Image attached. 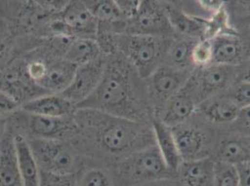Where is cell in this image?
Segmentation results:
<instances>
[{"instance_id":"obj_13","label":"cell","mask_w":250,"mask_h":186,"mask_svg":"<svg viewBox=\"0 0 250 186\" xmlns=\"http://www.w3.org/2000/svg\"><path fill=\"white\" fill-rule=\"evenodd\" d=\"M62 36L96 39L98 21L88 9L85 1L67 2L58 13Z\"/></svg>"},{"instance_id":"obj_26","label":"cell","mask_w":250,"mask_h":186,"mask_svg":"<svg viewBox=\"0 0 250 186\" xmlns=\"http://www.w3.org/2000/svg\"><path fill=\"white\" fill-rule=\"evenodd\" d=\"M200 39L184 36H176L167 50L164 64L177 69H194L191 61L192 51Z\"/></svg>"},{"instance_id":"obj_16","label":"cell","mask_w":250,"mask_h":186,"mask_svg":"<svg viewBox=\"0 0 250 186\" xmlns=\"http://www.w3.org/2000/svg\"><path fill=\"white\" fill-rule=\"evenodd\" d=\"M239 107L226 93L207 99L199 104L196 113L212 126H231L240 114Z\"/></svg>"},{"instance_id":"obj_2","label":"cell","mask_w":250,"mask_h":186,"mask_svg":"<svg viewBox=\"0 0 250 186\" xmlns=\"http://www.w3.org/2000/svg\"><path fill=\"white\" fill-rule=\"evenodd\" d=\"M77 109H92L143 123H149L153 117L145 80L119 52L106 56L101 81Z\"/></svg>"},{"instance_id":"obj_10","label":"cell","mask_w":250,"mask_h":186,"mask_svg":"<svg viewBox=\"0 0 250 186\" xmlns=\"http://www.w3.org/2000/svg\"><path fill=\"white\" fill-rule=\"evenodd\" d=\"M0 91L9 94L20 106L33 99L49 94L36 85L29 77L22 57L6 63L0 69Z\"/></svg>"},{"instance_id":"obj_41","label":"cell","mask_w":250,"mask_h":186,"mask_svg":"<svg viewBox=\"0 0 250 186\" xmlns=\"http://www.w3.org/2000/svg\"><path fill=\"white\" fill-rule=\"evenodd\" d=\"M238 80H244L250 83V66L246 69L245 72L240 74Z\"/></svg>"},{"instance_id":"obj_11","label":"cell","mask_w":250,"mask_h":186,"mask_svg":"<svg viewBox=\"0 0 250 186\" xmlns=\"http://www.w3.org/2000/svg\"><path fill=\"white\" fill-rule=\"evenodd\" d=\"M198 91L193 73L178 93L167 103L157 116L170 128L183 124L196 113L199 104Z\"/></svg>"},{"instance_id":"obj_19","label":"cell","mask_w":250,"mask_h":186,"mask_svg":"<svg viewBox=\"0 0 250 186\" xmlns=\"http://www.w3.org/2000/svg\"><path fill=\"white\" fill-rule=\"evenodd\" d=\"M215 160L237 166L250 161V136L233 133L220 138L215 149Z\"/></svg>"},{"instance_id":"obj_9","label":"cell","mask_w":250,"mask_h":186,"mask_svg":"<svg viewBox=\"0 0 250 186\" xmlns=\"http://www.w3.org/2000/svg\"><path fill=\"white\" fill-rule=\"evenodd\" d=\"M125 34L163 37H176L168 19L165 3L150 0L141 1L136 16L127 21Z\"/></svg>"},{"instance_id":"obj_20","label":"cell","mask_w":250,"mask_h":186,"mask_svg":"<svg viewBox=\"0 0 250 186\" xmlns=\"http://www.w3.org/2000/svg\"><path fill=\"white\" fill-rule=\"evenodd\" d=\"M215 159L208 156L196 160L183 161L176 175L182 186H213Z\"/></svg>"},{"instance_id":"obj_23","label":"cell","mask_w":250,"mask_h":186,"mask_svg":"<svg viewBox=\"0 0 250 186\" xmlns=\"http://www.w3.org/2000/svg\"><path fill=\"white\" fill-rule=\"evenodd\" d=\"M150 123L153 130L157 148L168 168L176 174L183 160L179 154L172 129L157 117H152Z\"/></svg>"},{"instance_id":"obj_4","label":"cell","mask_w":250,"mask_h":186,"mask_svg":"<svg viewBox=\"0 0 250 186\" xmlns=\"http://www.w3.org/2000/svg\"><path fill=\"white\" fill-rule=\"evenodd\" d=\"M117 186H131L176 175L167 167L156 145L127 155L113 165Z\"/></svg>"},{"instance_id":"obj_31","label":"cell","mask_w":250,"mask_h":186,"mask_svg":"<svg viewBox=\"0 0 250 186\" xmlns=\"http://www.w3.org/2000/svg\"><path fill=\"white\" fill-rule=\"evenodd\" d=\"M226 93L240 110L250 106V83L237 80Z\"/></svg>"},{"instance_id":"obj_3","label":"cell","mask_w":250,"mask_h":186,"mask_svg":"<svg viewBox=\"0 0 250 186\" xmlns=\"http://www.w3.org/2000/svg\"><path fill=\"white\" fill-rule=\"evenodd\" d=\"M173 37L144 35L117 36V50L135 68L142 79H146L164 64L167 50Z\"/></svg>"},{"instance_id":"obj_38","label":"cell","mask_w":250,"mask_h":186,"mask_svg":"<svg viewBox=\"0 0 250 186\" xmlns=\"http://www.w3.org/2000/svg\"><path fill=\"white\" fill-rule=\"evenodd\" d=\"M198 3L205 11L212 12V15L224 8L223 1H198Z\"/></svg>"},{"instance_id":"obj_29","label":"cell","mask_w":250,"mask_h":186,"mask_svg":"<svg viewBox=\"0 0 250 186\" xmlns=\"http://www.w3.org/2000/svg\"><path fill=\"white\" fill-rule=\"evenodd\" d=\"M213 186H239V174L236 166L215 160Z\"/></svg>"},{"instance_id":"obj_34","label":"cell","mask_w":250,"mask_h":186,"mask_svg":"<svg viewBox=\"0 0 250 186\" xmlns=\"http://www.w3.org/2000/svg\"><path fill=\"white\" fill-rule=\"evenodd\" d=\"M118 9L126 21L133 19L139 11L141 1L137 0H116Z\"/></svg>"},{"instance_id":"obj_37","label":"cell","mask_w":250,"mask_h":186,"mask_svg":"<svg viewBox=\"0 0 250 186\" xmlns=\"http://www.w3.org/2000/svg\"><path fill=\"white\" fill-rule=\"evenodd\" d=\"M239 174V186H250V161L236 166Z\"/></svg>"},{"instance_id":"obj_42","label":"cell","mask_w":250,"mask_h":186,"mask_svg":"<svg viewBox=\"0 0 250 186\" xmlns=\"http://www.w3.org/2000/svg\"><path fill=\"white\" fill-rule=\"evenodd\" d=\"M0 23H1V19H0Z\"/></svg>"},{"instance_id":"obj_32","label":"cell","mask_w":250,"mask_h":186,"mask_svg":"<svg viewBox=\"0 0 250 186\" xmlns=\"http://www.w3.org/2000/svg\"><path fill=\"white\" fill-rule=\"evenodd\" d=\"M40 186H76V175L57 176L42 172Z\"/></svg>"},{"instance_id":"obj_25","label":"cell","mask_w":250,"mask_h":186,"mask_svg":"<svg viewBox=\"0 0 250 186\" xmlns=\"http://www.w3.org/2000/svg\"><path fill=\"white\" fill-rule=\"evenodd\" d=\"M0 186H23L10 130L0 141Z\"/></svg>"},{"instance_id":"obj_40","label":"cell","mask_w":250,"mask_h":186,"mask_svg":"<svg viewBox=\"0 0 250 186\" xmlns=\"http://www.w3.org/2000/svg\"><path fill=\"white\" fill-rule=\"evenodd\" d=\"M9 131V118L7 116H0V141Z\"/></svg>"},{"instance_id":"obj_43","label":"cell","mask_w":250,"mask_h":186,"mask_svg":"<svg viewBox=\"0 0 250 186\" xmlns=\"http://www.w3.org/2000/svg\"><path fill=\"white\" fill-rule=\"evenodd\" d=\"M178 186H179V185H178Z\"/></svg>"},{"instance_id":"obj_21","label":"cell","mask_w":250,"mask_h":186,"mask_svg":"<svg viewBox=\"0 0 250 186\" xmlns=\"http://www.w3.org/2000/svg\"><path fill=\"white\" fill-rule=\"evenodd\" d=\"M21 110L32 114L49 117H68L77 110L76 106L60 94H45L21 104Z\"/></svg>"},{"instance_id":"obj_5","label":"cell","mask_w":250,"mask_h":186,"mask_svg":"<svg viewBox=\"0 0 250 186\" xmlns=\"http://www.w3.org/2000/svg\"><path fill=\"white\" fill-rule=\"evenodd\" d=\"M41 172L73 176L79 171L83 156L74 145L62 139H27Z\"/></svg>"},{"instance_id":"obj_27","label":"cell","mask_w":250,"mask_h":186,"mask_svg":"<svg viewBox=\"0 0 250 186\" xmlns=\"http://www.w3.org/2000/svg\"><path fill=\"white\" fill-rule=\"evenodd\" d=\"M103 55L96 39L75 37L67 47L62 59L78 67L94 62Z\"/></svg>"},{"instance_id":"obj_39","label":"cell","mask_w":250,"mask_h":186,"mask_svg":"<svg viewBox=\"0 0 250 186\" xmlns=\"http://www.w3.org/2000/svg\"><path fill=\"white\" fill-rule=\"evenodd\" d=\"M131 186H178V183L174 181L173 179H166V180H160V181H154L149 183H144V184H138Z\"/></svg>"},{"instance_id":"obj_33","label":"cell","mask_w":250,"mask_h":186,"mask_svg":"<svg viewBox=\"0 0 250 186\" xmlns=\"http://www.w3.org/2000/svg\"><path fill=\"white\" fill-rule=\"evenodd\" d=\"M235 133L250 136V106L240 111L236 121L230 126Z\"/></svg>"},{"instance_id":"obj_28","label":"cell","mask_w":250,"mask_h":186,"mask_svg":"<svg viewBox=\"0 0 250 186\" xmlns=\"http://www.w3.org/2000/svg\"><path fill=\"white\" fill-rule=\"evenodd\" d=\"M88 9L92 12L98 23L112 24L126 21L119 11L116 1L113 0H97L85 1Z\"/></svg>"},{"instance_id":"obj_6","label":"cell","mask_w":250,"mask_h":186,"mask_svg":"<svg viewBox=\"0 0 250 186\" xmlns=\"http://www.w3.org/2000/svg\"><path fill=\"white\" fill-rule=\"evenodd\" d=\"M8 118L11 132L26 139L69 140L75 130L73 114L68 117H49L29 114L20 108Z\"/></svg>"},{"instance_id":"obj_7","label":"cell","mask_w":250,"mask_h":186,"mask_svg":"<svg viewBox=\"0 0 250 186\" xmlns=\"http://www.w3.org/2000/svg\"><path fill=\"white\" fill-rule=\"evenodd\" d=\"M201 123H189L171 128L177 148L183 161L196 160L212 156L218 142L216 132L210 129L211 125L200 117Z\"/></svg>"},{"instance_id":"obj_22","label":"cell","mask_w":250,"mask_h":186,"mask_svg":"<svg viewBox=\"0 0 250 186\" xmlns=\"http://www.w3.org/2000/svg\"><path fill=\"white\" fill-rule=\"evenodd\" d=\"M76 186H117L113 165L83 157L76 174Z\"/></svg>"},{"instance_id":"obj_14","label":"cell","mask_w":250,"mask_h":186,"mask_svg":"<svg viewBox=\"0 0 250 186\" xmlns=\"http://www.w3.org/2000/svg\"><path fill=\"white\" fill-rule=\"evenodd\" d=\"M237 67L212 63L203 68H195L193 77L196 83L200 102L229 91L237 77Z\"/></svg>"},{"instance_id":"obj_30","label":"cell","mask_w":250,"mask_h":186,"mask_svg":"<svg viewBox=\"0 0 250 186\" xmlns=\"http://www.w3.org/2000/svg\"><path fill=\"white\" fill-rule=\"evenodd\" d=\"M194 68H203L212 64L213 47L211 39H200L194 46L191 56Z\"/></svg>"},{"instance_id":"obj_44","label":"cell","mask_w":250,"mask_h":186,"mask_svg":"<svg viewBox=\"0 0 250 186\" xmlns=\"http://www.w3.org/2000/svg\"><path fill=\"white\" fill-rule=\"evenodd\" d=\"M0 69H1V68H0Z\"/></svg>"},{"instance_id":"obj_18","label":"cell","mask_w":250,"mask_h":186,"mask_svg":"<svg viewBox=\"0 0 250 186\" xmlns=\"http://www.w3.org/2000/svg\"><path fill=\"white\" fill-rule=\"evenodd\" d=\"M164 3L168 19L176 35L197 39H206L208 29L207 19L188 15L183 11L178 2Z\"/></svg>"},{"instance_id":"obj_17","label":"cell","mask_w":250,"mask_h":186,"mask_svg":"<svg viewBox=\"0 0 250 186\" xmlns=\"http://www.w3.org/2000/svg\"><path fill=\"white\" fill-rule=\"evenodd\" d=\"M76 69V65L50 52L47 72L39 87L49 94H60L67 89L72 81Z\"/></svg>"},{"instance_id":"obj_24","label":"cell","mask_w":250,"mask_h":186,"mask_svg":"<svg viewBox=\"0 0 250 186\" xmlns=\"http://www.w3.org/2000/svg\"><path fill=\"white\" fill-rule=\"evenodd\" d=\"M13 141L23 186H40L42 172L27 139L21 135L13 134Z\"/></svg>"},{"instance_id":"obj_8","label":"cell","mask_w":250,"mask_h":186,"mask_svg":"<svg viewBox=\"0 0 250 186\" xmlns=\"http://www.w3.org/2000/svg\"><path fill=\"white\" fill-rule=\"evenodd\" d=\"M194 69L182 70L162 64L145 79L146 94L153 111V117L160 114L167 103L187 82Z\"/></svg>"},{"instance_id":"obj_15","label":"cell","mask_w":250,"mask_h":186,"mask_svg":"<svg viewBox=\"0 0 250 186\" xmlns=\"http://www.w3.org/2000/svg\"><path fill=\"white\" fill-rule=\"evenodd\" d=\"M213 62L231 67H238L250 58V48L238 33H222L211 38Z\"/></svg>"},{"instance_id":"obj_36","label":"cell","mask_w":250,"mask_h":186,"mask_svg":"<svg viewBox=\"0 0 250 186\" xmlns=\"http://www.w3.org/2000/svg\"><path fill=\"white\" fill-rule=\"evenodd\" d=\"M11 51V39L7 29L0 23V62L9 56Z\"/></svg>"},{"instance_id":"obj_1","label":"cell","mask_w":250,"mask_h":186,"mask_svg":"<svg viewBox=\"0 0 250 186\" xmlns=\"http://www.w3.org/2000/svg\"><path fill=\"white\" fill-rule=\"evenodd\" d=\"M69 141L84 158L111 165L155 145L151 123L128 120L92 109H77Z\"/></svg>"},{"instance_id":"obj_35","label":"cell","mask_w":250,"mask_h":186,"mask_svg":"<svg viewBox=\"0 0 250 186\" xmlns=\"http://www.w3.org/2000/svg\"><path fill=\"white\" fill-rule=\"evenodd\" d=\"M18 104L12 97L0 91V116H10L11 114L20 109Z\"/></svg>"},{"instance_id":"obj_12","label":"cell","mask_w":250,"mask_h":186,"mask_svg":"<svg viewBox=\"0 0 250 186\" xmlns=\"http://www.w3.org/2000/svg\"><path fill=\"white\" fill-rule=\"evenodd\" d=\"M106 56L94 62L78 66L73 79L60 95L76 106L88 99L99 85L104 74Z\"/></svg>"}]
</instances>
